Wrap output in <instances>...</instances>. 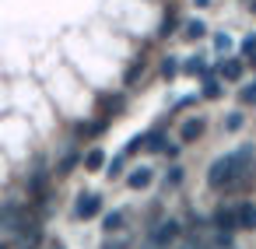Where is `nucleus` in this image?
I'll return each instance as SVG.
<instances>
[{
    "label": "nucleus",
    "mask_w": 256,
    "mask_h": 249,
    "mask_svg": "<svg viewBox=\"0 0 256 249\" xmlns=\"http://www.w3.org/2000/svg\"><path fill=\"white\" fill-rule=\"evenodd\" d=\"M102 165H106V151H102V148H92V151L84 154V168H88V172H98Z\"/></svg>",
    "instance_id": "nucleus-8"
},
{
    "label": "nucleus",
    "mask_w": 256,
    "mask_h": 249,
    "mask_svg": "<svg viewBox=\"0 0 256 249\" xmlns=\"http://www.w3.org/2000/svg\"><path fill=\"white\" fill-rule=\"evenodd\" d=\"M182 36H186V39H200V36H207V25H204L200 18H193V22L182 25Z\"/></svg>",
    "instance_id": "nucleus-9"
},
{
    "label": "nucleus",
    "mask_w": 256,
    "mask_h": 249,
    "mask_svg": "<svg viewBox=\"0 0 256 249\" xmlns=\"http://www.w3.org/2000/svg\"><path fill=\"white\" fill-rule=\"evenodd\" d=\"M238 98H242V106H256V81L246 84V88L238 92Z\"/></svg>",
    "instance_id": "nucleus-18"
},
{
    "label": "nucleus",
    "mask_w": 256,
    "mask_h": 249,
    "mask_svg": "<svg viewBox=\"0 0 256 249\" xmlns=\"http://www.w3.org/2000/svg\"><path fill=\"white\" fill-rule=\"evenodd\" d=\"M210 221H214V228H218V232H224V235H232V232H238V228H242V224H238V207H218Z\"/></svg>",
    "instance_id": "nucleus-2"
},
{
    "label": "nucleus",
    "mask_w": 256,
    "mask_h": 249,
    "mask_svg": "<svg viewBox=\"0 0 256 249\" xmlns=\"http://www.w3.org/2000/svg\"><path fill=\"white\" fill-rule=\"evenodd\" d=\"M144 137H148V151H168V140H165V134L151 130V134H144Z\"/></svg>",
    "instance_id": "nucleus-11"
},
{
    "label": "nucleus",
    "mask_w": 256,
    "mask_h": 249,
    "mask_svg": "<svg viewBox=\"0 0 256 249\" xmlns=\"http://www.w3.org/2000/svg\"><path fill=\"white\" fill-rule=\"evenodd\" d=\"M123 162H126L123 154H120V158H112V162H109V176H120V172H123Z\"/></svg>",
    "instance_id": "nucleus-23"
},
{
    "label": "nucleus",
    "mask_w": 256,
    "mask_h": 249,
    "mask_svg": "<svg viewBox=\"0 0 256 249\" xmlns=\"http://www.w3.org/2000/svg\"><path fill=\"white\" fill-rule=\"evenodd\" d=\"M238 224L242 228H256V204L252 200H242L238 204Z\"/></svg>",
    "instance_id": "nucleus-7"
},
{
    "label": "nucleus",
    "mask_w": 256,
    "mask_h": 249,
    "mask_svg": "<svg viewBox=\"0 0 256 249\" xmlns=\"http://www.w3.org/2000/svg\"><path fill=\"white\" fill-rule=\"evenodd\" d=\"M242 123H246V116H242V112H228L224 130H228V134H235V130H242Z\"/></svg>",
    "instance_id": "nucleus-16"
},
{
    "label": "nucleus",
    "mask_w": 256,
    "mask_h": 249,
    "mask_svg": "<svg viewBox=\"0 0 256 249\" xmlns=\"http://www.w3.org/2000/svg\"><path fill=\"white\" fill-rule=\"evenodd\" d=\"M102 228L112 235V232H123V210H112V214H106L102 218Z\"/></svg>",
    "instance_id": "nucleus-10"
},
{
    "label": "nucleus",
    "mask_w": 256,
    "mask_h": 249,
    "mask_svg": "<svg viewBox=\"0 0 256 249\" xmlns=\"http://www.w3.org/2000/svg\"><path fill=\"white\" fill-rule=\"evenodd\" d=\"M193 4H196V8H207V4H210V0H193Z\"/></svg>",
    "instance_id": "nucleus-25"
},
{
    "label": "nucleus",
    "mask_w": 256,
    "mask_h": 249,
    "mask_svg": "<svg viewBox=\"0 0 256 249\" xmlns=\"http://www.w3.org/2000/svg\"><path fill=\"white\" fill-rule=\"evenodd\" d=\"M98 210H102V196H98V193H81V196H78V207H74L78 218L88 221V218H95Z\"/></svg>",
    "instance_id": "nucleus-3"
},
{
    "label": "nucleus",
    "mask_w": 256,
    "mask_h": 249,
    "mask_svg": "<svg viewBox=\"0 0 256 249\" xmlns=\"http://www.w3.org/2000/svg\"><path fill=\"white\" fill-rule=\"evenodd\" d=\"M151 179H154V172H151L148 165H140V168H134V172L126 176V186H130V190H148Z\"/></svg>",
    "instance_id": "nucleus-5"
},
{
    "label": "nucleus",
    "mask_w": 256,
    "mask_h": 249,
    "mask_svg": "<svg viewBox=\"0 0 256 249\" xmlns=\"http://www.w3.org/2000/svg\"><path fill=\"white\" fill-rule=\"evenodd\" d=\"M78 162H84V158H78V151H70V154H64V162L56 165V176H67V172H70V168H74Z\"/></svg>",
    "instance_id": "nucleus-14"
},
{
    "label": "nucleus",
    "mask_w": 256,
    "mask_h": 249,
    "mask_svg": "<svg viewBox=\"0 0 256 249\" xmlns=\"http://www.w3.org/2000/svg\"><path fill=\"white\" fill-rule=\"evenodd\" d=\"M148 249H168V246H158V242H151V246H148Z\"/></svg>",
    "instance_id": "nucleus-28"
},
{
    "label": "nucleus",
    "mask_w": 256,
    "mask_h": 249,
    "mask_svg": "<svg viewBox=\"0 0 256 249\" xmlns=\"http://www.w3.org/2000/svg\"><path fill=\"white\" fill-rule=\"evenodd\" d=\"M252 64H256V56H252Z\"/></svg>",
    "instance_id": "nucleus-29"
},
{
    "label": "nucleus",
    "mask_w": 256,
    "mask_h": 249,
    "mask_svg": "<svg viewBox=\"0 0 256 249\" xmlns=\"http://www.w3.org/2000/svg\"><path fill=\"white\" fill-rule=\"evenodd\" d=\"M214 50H218V53H228V50H232V36H228V32L214 36Z\"/></svg>",
    "instance_id": "nucleus-19"
},
{
    "label": "nucleus",
    "mask_w": 256,
    "mask_h": 249,
    "mask_svg": "<svg viewBox=\"0 0 256 249\" xmlns=\"http://www.w3.org/2000/svg\"><path fill=\"white\" fill-rule=\"evenodd\" d=\"M50 249H67V246H64V242H53V246H50Z\"/></svg>",
    "instance_id": "nucleus-27"
},
{
    "label": "nucleus",
    "mask_w": 256,
    "mask_h": 249,
    "mask_svg": "<svg viewBox=\"0 0 256 249\" xmlns=\"http://www.w3.org/2000/svg\"><path fill=\"white\" fill-rule=\"evenodd\" d=\"M144 67H148L144 60H134V64L126 67V74H123V84H134V81H137V78L144 74Z\"/></svg>",
    "instance_id": "nucleus-12"
},
{
    "label": "nucleus",
    "mask_w": 256,
    "mask_h": 249,
    "mask_svg": "<svg viewBox=\"0 0 256 249\" xmlns=\"http://www.w3.org/2000/svg\"><path fill=\"white\" fill-rule=\"evenodd\" d=\"M151 242H158V246H172V242H179L182 238V224L176 221V218H165V221H158L154 228H151V235H148Z\"/></svg>",
    "instance_id": "nucleus-1"
},
{
    "label": "nucleus",
    "mask_w": 256,
    "mask_h": 249,
    "mask_svg": "<svg viewBox=\"0 0 256 249\" xmlns=\"http://www.w3.org/2000/svg\"><path fill=\"white\" fill-rule=\"evenodd\" d=\"M204 98H221V84H218L214 78H207V84H204Z\"/></svg>",
    "instance_id": "nucleus-20"
},
{
    "label": "nucleus",
    "mask_w": 256,
    "mask_h": 249,
    "mask_svg": "<svg viewBox=\"0 0 256 249\" xmlns=\"http://www.w3.org/2000/svg\"><path fill=\"white\" fill-rule=\"evenodd\" d=\"M204 126H207V123H204V116H190V120L182 123V130H179L182 144H193V140H196V137L204 134Z\"/></svg>",
    "instance_id": "nucleus-4"
},
{
    "label": "nucleus",
    "mask_w": 256,
    "mask_h": 249,
    "mask_svg": "<svg viewBox=\"0 0 256 249\" xmlns=\"http://www.w3.org/2000/svg\"><path fill=\"white\" fill-rule=\"evenodd\" d=\"M246 8H249V11H252V14H256V0H249V4H246Z\"/></svg>",
    "instance_id": "nucleus-26"
},
{
    "label": "nucleus",
    "mask_w": 256,
    "mask_h": 249,
    "mask_svg": "<svg viewBox=\"0 0 256 249\" xmlns=\"http://www.w3.org/2000/svg\"><path fill=\"white\" fill-rule=\"evenodd\" d=\"M179 70H182V67H179L176 56H165V60H162V78H176Z\"/></svg>",
    "instance_id": "nucleus-15"
},
{
    "label": "nucleus",
    "mask_w": 256,
    "mask_h": 249,
    "mask_svg": "<svg viewBox=\"0 0 256 249\" xmlns=\"http://www.w3.org/2000/svg\"><path fill=\"white\" fill-rule=\"evenodd\" d=\"M242 56H256V36H246L242 39Z\"/></svg>",
    "instance_id": "nucleus-21"
},
{
    "label": "nucleus",
    "mask_w": 256,
    "mask_h": 249,
    "mask_svg": "<svg viewBox=\"0 0 256 249\" xmlns=\"http://www.w3.org/2000/svg\"><path fill=\"white\" fill-rule=\"evenodd\" d=\"M106 249H126V242H116V246H112V242H106Z\"/></svg>",
    "instance_id": "nucleus-24"
},
{
    "label": "nucleus",
    "mask_w": 256,
    "mask_h": 249,
    "mask_svg": "<svg viewBox=\"0 0 256 249\" xmlns=\"http://www.w3.org/2000/svg\"><path fill=\"white\" fill-rule=\"evenodd\" d=\"M218 70H221L224 81H238V78H242V60H235V56H232V60H221Z\"/></svg>",
    "instance_id": "nucleus-6"
},
{
    "label": "nucleus",
    "mask_w": 256,
    "mask_h": 249,
    "mask_svg": "<svg viewBox=\"0 0 256 249\" xmlns=\"http://www.w3.org/2000/svg\"><path fill=\"white\" fill-rule=\"evenodd\" d=\"M140 148H148V137H140V134H137V137L126 144V154H134V151H140Z\"/></svg>",
    "instance_id": "nucleus-22"
},
{
    "label": "nucleus",
    "mask_w": 256,
    "mask_h": 249,
    "mask_svg": "<svg viewBox=\"0 0 256 249\" xmlns=\"http://www.w3.org/2000/svg\"><path fill=\"white\" fill-rule=\"evenodd\" d=\"M179 182H182V168H179V165H172V168H168V176H165V190H176Z\"/></svg>",
    "instance_id": "nucleus-17"
},
{
    "label": "nucleus",
    "mask_w": 256,
    "mask_h": 249,
    "mask_svg": "<svg viewBox=\"0 0 256 249\" xmlns=\"http://www.w3.org/2000/svg\"><path fill=\"white\" fill-rule=\"evenodd\" d=\"M182 74H193V78H196V74H207V67H204L200 56H190V60L182 64Z\"/></svg>",
    "instance_id": "nucleus-13"
}]
</instances>
